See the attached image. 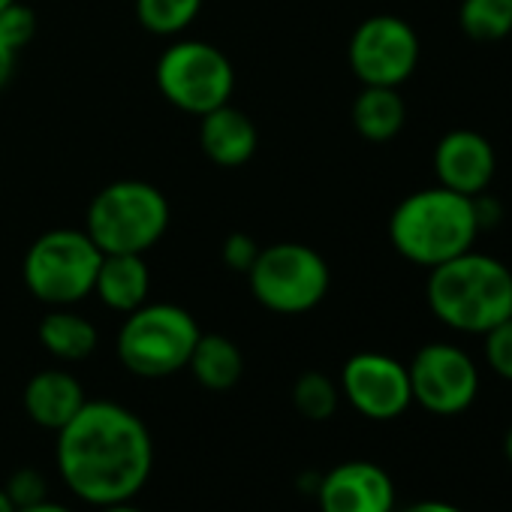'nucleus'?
Masks as SVG:
<instances>
[{
	"mask_svg": "<svg viewBox=\"0 0 512 512\" xmlns=\"http://www.w3.org/2000/svg\"><path fill=\"white\" fill-rule=\"evenodd\" d=\"M58 473L67 488L94 506L133 500L154 467L148 425L115 401H85L58 431Z\"/></svg>",
	"mask_w": 512,
	"mask_h": 512,
	"instance_id": "nucleus-1",
	"label": "nucleus"
},
{
	"mask_svg": "<svg viewBox=\"0 0 512 512\" xmlns=\"http://www.w3.org/2000/svg\"><path fill=\"white\" fill-rule=\"evenodd\" d=\"M425 299L431 314L464 335H485L512 317V272L479 250H464L428 269Z\"/></svg>",
	"mask_w": 512,
	"mask_h": 512,
	"instance_id": "nucleus-2",
	"label": "nucleus"
},
{
	"mask_svg": "<svg viewBox=\"0 0 512 512\" xmlns=\"http://www.w3.org/2000/svg\"><path fill=\"white\" fill-rule=\"evenodd\" d=\"M479 232L473 196H461L440 184L404 196L389 217L395 253L422 269H434L470 250Z\"/></svg>",
	"mask_w": 512,
	"mask_h": 512,
	"instance_id": "nucleus-3",
	"label": "nucleus"
},
{
	"mask_svg": "<svg viewBox=\"0 0 512 512\" xmlns=\"http://www.w3.org/2000/svg\"><path fill=\"white\" fill-rule=\"evenodd\" d=\"M169 199L148 181H112L88 205L85 232L100 253H148L169 229Z\"/></svg>",
	"mask_w": 512,
	"mask_h": 512,
	"instance_id": "nucleus-4",
	"label": "nucleus"
},
{
	"mask_svg": "<svg viewBox=\"0 0 512 512\" xmlns=\"http://www.w3.org/2000/svg\"><path fill=\"white\" fill-rule=\"evenodd\" d=\"M103 253L85 229H49L25 253L22 278L34 299L52 308H73L94 296Z\"/></svg>",
	"mask_w": 512,
	"mask_h": 512,
	"instance_id": "nucleus-5",
	"label": "nucleus"
},
{
	"mask_svg": "<svg viewBox=\"0 0 512 512\" xmlns=\"http://www.w3.org/2000/svg\"><path fill=\"white\" fill-rule=\"evenodd\" d=\"M199 335L196 317L181 305L145 302L124 317L115 350L127 371L157 380L187 368Z\"/></svg>",
	"mask_w": 512,
	"mask_h": 512,
	"instance_id": "nucleus-6",
	"label": "nucleus"
},
{
	"mask_svg": "<svg viewBox=\"0 0 512 512\" xmlns=\"http://www.w3.org/2000/svg\"><path fill=\"white\" fill-rule=\"evenodd\" d=\"M244 278L256 302L284 317L314 311L332 284L323 256L299 241H278L263 247Z\"/></svg>",
	"mask_w": 512,
	"mask_h": 512,
	"instance_id": "nucleus-7",
	"label": "nucleus"
},
{
	"mask_svg": "<svg viewBox=\"0 0 512 512\" xmlns=\"http://www.w3.org/2000/svg\"><path fill=\"white\" fill-rule=\"evenodd\" d=\"M163 100L187 115H205L226 106L235 91L232 61L205 40H175L163 49L154 67Z\"/></svg>",
	"mask_w": 512,
	"mask_h": 512,
	"instance_id": "nucleus-8",
	"label": "nucleus"
},
{
	"mask_svg": "<svg viewBox=\"0 0 512 512\" xmlns=\"http://www.w3.org/2000/svg\"><path fill=\"white\" fill-rule=\"evenodd\" d=\"M419 37L401 16H371L350 37V70L362 85L401 88L419 67Z\"/></svg>",
	"mask_w": 512,
	"mask_h": 512,
	"instance_id": "nucleus-9",
	"label": "nucleus"
},
{
	"mask_svg": "<svg viewBox=\"0 0 512 512\" xmlns=\"http://www.w3.org/2000/svg\"><path fill=\"white\" fill-rule=\"evenodd\" d=\"M407 374L413 401L434 416L464 413L479 392V371L455 344H425L407 365Z\"/></svg>",
	"mask_w": 512,
	"mask_h": 512,
	"instance_id": "nucleus-10",
	"label": "nucleus"
},
{
	"mask_svg": "<svg viewBox=\"0 0 512 512\" xmlns=\"http://www.w3.org/2000/svg\"><path fill=\"white\" fill-rule=\"evenodd\" d=\"M341 395L353 404L356 413L374 422L398 419L413 404L407 365L386 353L350 356L341 371Z\"/></svg>",
	"mask_w": 512,
	"mask_h": 512,
	"instance_id": "nucleus-11",
	"label": "nucleus"
},
{
	"mask_svg": "<svg viewBox=\"0 0 512 512\" xmlns=\"http://www.w3.org/2000/svg\"><path fill=\"white\" fill-rule=\"evenodd\" d=\"M323 512H395V482L374 461H344L317 479Z\"/></svg>",
	"mask_w": 512,
	"mask_h": 512,
	"instance_id": "nucleus-12",
	"label": "nucleus"
},
{
	"mask_svg": "<svg viewBox=\"0 0 512 512\" xmlns=\"http://www.w3.org/2000/svg\"><path fill=\"white\" fill-rule=\"evenodd\" d=\"M497 172L494 145L467 127L449 130L434 148V175L440 187H449L461 196H479L491 187Z\"/></svg>",
	"mask_w": 512,
	"mask_h": 512,
	"instance_id": "nucleus-13",
	"label": "nucleus"
},
{
	"mask_svg": "<svg viewBox=\"0 0 512 512\" xmlns=\"http://www.w3.org/2000/svg\"><path fill=\"white\" fill-rule=\"evenodd\" d=\"M256 145H260V133L241 109L226 103L199 115V148L214 166H244L256 154Z\"/></svg>",
	"mask_w": 512,
	"mask_h": 512,
	"instance_id": "nucleus-14",
	"label": "nucleus"
},
{
	"mask_svg": "<svg viewBox=\"0 0 512 512\" xmlns=\"http://www.w3.org/2000/svg\"><path fill=\"white\" fill-rule=\"evenodd\" d=\"M85 401L88 398H85L82 383L70 371H61V368L40 371L25 386V410H28V416L40 428L55 431V434L82 410Z\"/></svg>",
	"mask_w": 512,
	"mask_h": 512,
	"instance_id": "nucleus-15",
	"label": "nucleus"
},
{
	"mask_svg": "<svg viewBox=\"0 0 512 512\" xmlns=\"http://www.w3.org/2000/svg\"><path fill=\"white\" fill-rule=\"evenodd\" d=\"M151 272L142 253H103L94 296L115 314H130L148 302Z\"/></svg>",
	"mask_w": 512,
	"mask_h": 512,
	"instance_id": "nucleus-16",
	"label": "nucleus"
},
{
	"mask_svg": "<svg viewBox=\"0 0 512 512\" xmlns=\"http://www.w3.org/2000/svg\"><path fill=\"white\" fill-rule=\"evenodd\" d=\"M407 106L398 88L362 85L359 97L353 100V127L368 142H389L404 130Z\"/></svg>",
	"mask_w": 512,
	"mask_h": 512,
	"instance_id": "nucleus-17",
	"label": "nucleus"
},
{
	"mask_svg": "<svg viewBox=\"0 0 512 512\" xmlns=\"http://www.w3.org/2000/svg\"><path fill=\"white\" fill-rule=\"evenodd\" d=\"M40 344L61 362H82L97 350V329L88 317L70 308H52L40 320Z\"/></svg>",
	"mask_w": 512,
	"mask_h": 512,
	"instance_id": "nucleus-18",
	"label": "nucleus"
},
{
	"mask_svg": "<svg viewBox=\"0 0 512 512\" xmlns=\"http://www.w3.org/2000/svg\"><path fill=\"white\" fill-rule=\"evenodd\" d=\"M187 368L199 386L211 392H226L241 380L244 356L235 347V341H229L226 335H199Z\"/></svg>",
	"mask_w": 512,
	"mask_h": 512,
	"instance_id": "nucleus-19",
	"label": "nucleus"
},
{
	"mask_svg": "<svg viewBox=\"0 0 512 512\" xmlns=\"http://www.w3.org/2000/svg\"><path fill=\"white\" fill-rule=\"evenodd\" d=\"M458 25L476 43H497L512 37V0H461Z\"/></svg>",
	"mask_w": 512,
	"mask_h": 512,
	"instance_id": "nucleus-20",
	"label": "nucleus"
},
{
	"mask_svg": "<svg viewBox=\"0 0 512 512\" xmlns=\"http://www.w3.org/2000/svg\"><path fill=\"white\" fill-rule=\"evenodd\" d=\"M202 13V0H136V22L154 37L184 34Z\"/></svg>",
	"mask_w": 512,
	"mask_h": 512,
	"instance_id": "nucleus-21",
	"label": "nucleus"
},
{
	"mask_svg": "<svg viewBox=\"0 0 512 512\" xmlns=\"http://www.w3.org/2000/svg\"><path fill=\"white\" fill-rule=\"evenodd\" d=\"M338 401H341V389L323 371H305L293 383V404L305 419H314V422L329 419L338 410Z\"/></svg>",
	"mask_w": 512,
	"mask_h": 512,
	"instance_id": "nucleus-22",
	"label": "nucleus"
},
{
	"mask_svg": "<svg viewBox=\"0 0 512 512\" xmlns=\"http://www.w3.org/2000/svg\"><path fill=\"white\" fill-rule=\"evenodd\" d=\"M37 37V16L22 0H13L7 10H0V40L13 52H22Z\"/></svg>",
	"mask_w": 512,
	"mask_h": 512,
	"instance_id": "nucleus-23",
	"label": "nucleus"
},
{
	"mask_svg": "<svg viewBox=\"0 0 512 512\" xmlns=\"http://www.w3.org/2000/svg\"><path fill=\"white\" fill-rule=\"evenodd\" d=\"M482 338H485V362H488V368L497 377L512 383V317H506L503 323L488 329Z\"/></svg>",
	"mask_w": 512,
	"mask_h": 512,
	"instance_id": "nucleus-24",
	"label": "nucleus"
},
{
	"mask_svg": "<svg viewBox=\"0 0 512 512\" xmlns=\"http://www.w3.org/2000/svg\"><path fill=\"white\" fill-rule=\"evenodd\" d=\"M4 491L10 494L16 509H22V506H34V503L46 500L49 497V482H46V476L37 467H22V470H16L10 476Z\"/></svg>",
	"mask_w": 512,
	"mask_h": 512,
	"instance_id": "nucleus-25",
	"label": "nucleus"
},
{
	"mask_svg": "<svg viewBox=\"0 0 512 512\" xmlns=\"http://www.w3.org/2000/svg\"><path fill=\"white\" fill-rule=\"evenodd\" d=\"M260 250H263V247L256 244L253 235H247V232H232V235H226V241H223V247H220V260L226 263L229 272L247 275V272L253 269V263H256V256H260Z\"/></svg>",
	"mask_w": 512,
	"mask_h": 512,
	"instance_id": "nucleus-26",
	"label": "nucleus"
},
{
	"mask_svg": "<svg viewBox=\"0 0 512 512\" xmlns=\"http://www.w3.org/2000/svg\"><path fill=\"white\" fill-rule=\"evenodd\" d=\"M16 58H19V52H13L4 40H0V91L7 88V82L16 73Z\"/></svg>",
	"mask_w": 512,
	"mask_h": 512,
	"instance_id": "nucleus-27",
	"label": "nucleus"
},
{
	"mask_svg": "<svg viewBox=\"0 0 512 512\" xmlns=\"http://www.w3.org/2000/svg\"><path fill=\"white\" fill-rule=\"evenodd\" d=\"M404 512H461V509L452 503H443V500H422V503L407 506Z\"/></svg>",
	"mask_w": 512,
	"mask_h": 512,
	"instance_id": "nucleus-28",
	"label": "nucleus"
},
{
	"mask_svg": "<svg viewBox=\"0 0 512 512\" xmlns=\"http://www.w3.org/2000/svg\"><path fill=\"white\" fill-rule=\"evenodd\" d=\"M16 512H73L70 506H64V503H58V500H40V503H34V506H22V509H16Z\"/></svg>",
	"mask_w": 512,
	"mask_h": 512,
	"instance_id": "nucleus-29",
	"label": "nucleus"
},
{
	"mask_svg": "<svg viewBox=\"0 0 512 512\" xmlns=\"http://www.w3.org/2000/svg\"><path fill=\"white\" fill-rule=\"evenodd\" d=\"M100 512H145L139 506H133L130 500L127 503H112V506H100Z\"/></svg>",
	"mask_w": 512,
	"mask_h": 512,
	"instance_id": "nucleus-30",
	"label": "nucleus"
},
{
	"mask_svg": "<svg viewBox=\"0 0 512 512\" xmlns=\"http://www.w3.org/2000/svg\"><path fill=\"white\" fill-rule=\"evenodd\" d=\"M0 512H16V503L10 500V494L0 488Z\"/></svg>",
	"mask_w": 512,
	"mask_h": 512,
	"instance_id": "nucleus-31",
	"label": "nucleus"
},
{
	"mask_svg": "<svg viewBox=\"0 0 512 512\" xmlns=\"http://www.w3.org/2000/svg\"><path fill=\"white\" fill-rule=\"evenodd\" d=\"M506 458H509V464H512V428H509V434H506Z\"/></svg>",
	"mask_w": 512,
	"mask_h": 512,
	"instance_id": "nucleus-32",
	"label": "nucleus"
},
{
	"mask_svg": "<svg viewBox=\"0 0 512 512\" xmlns=\"http://www.w3.org/2000/svg\"><path fill=\"white\" fill-rule=\"evenodd\" d=\"M10 4H13V0H0V10H7Z\"/></svg>",
	"mask_w": 512,
	"mask_h": 512,
	"instance_id": "nucleus-33",
	"label": "nucleus"
}]
</instances>
